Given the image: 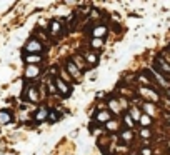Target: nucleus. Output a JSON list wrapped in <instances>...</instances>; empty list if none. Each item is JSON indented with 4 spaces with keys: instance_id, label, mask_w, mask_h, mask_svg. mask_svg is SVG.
<instances>
[{
    "instance_id": "f257e3e1",
    "label": "nucleus",
    "mask_w": 170,
    "mask_h": 155,
    "mask_svg": "<svg viewBox=\"0 0 170 155\" xmlns=\"http://www.w3.org/2000/svg\"><path fill=\"white\" fill-rule=\"evenodd\" d=\"M43 50V45L38 40H35V38H30V40L27 42V45H25V52L27 54H40V52Z\"/></svg>"
},
{
    "instance_id": "f03ea898",
    "label": "nucleus",
    "mask_w": 170,
    "mask_h": 155,
    "mask_svg": "<svg viewBox=\"0 0 170 155\" xmlns=\"http://www.w3.org/2000/svg\"><path fill=\"white\" fill-rule=\"evenodd\" d=\"M110 119H112V115H110V112H107V110H102V112H99L95 117V120L99 124H109Z\"/></svg>"
},
{
    "instance_id": "7ed1b4c3",
    "label": "nucleus",
    "mask_w": 170,
    "mask_h": 155,
    "mask_svg": "<svg viewBox=\"0 0 170 155\" xmlns=\"http://www.w3.org/2000/svg\"><path fill=\"white\" fill-rule=\"evenodd\" d=\"M55 84H57V89H59L64 95H69V94H70V87L67 85L62 79H55Z\"/></svg>"
},
{
    "instance_id": "20e7f679",
    "label": "nucleus",
    "mask_w": 170,
    "mask_h": 155,
    "mask_svg": "<svg viewBox=\"0 0 170 155\" xmlns=\"http://www.w3.org/2000/svg\"><path fill=\"white\" fill-rule=\"evenodd\" d=\"M23 60H25L27 64H40L42 57L37 55V54H27V55H23Z\"/></svg>"
},
{
    "instance_id": "39448f33",
    "label": "nucleus",
    "mask_w": 170,
    "mask_h": 155,
    "mask_svg": "<svg viewBox=\"0 0 170 155\" xmlns=\"http://www.w3.org/2000/svg\"><path fill=\"white\" fill-rule=\"evenodd\" d=\"M45 119H48V110H47L45 107H40V109L35 112V120L42 122V120H45Z\"/></svg>"
},
{
    "instance_id": "423d86ee",
    "label": "nucleus",
    "mask_w": 170,
    "mask_h": 155,
    "mask_svg": "<svg viewBox=\"0 0 170 155\" xmlns=\"http://www.w3.org/2000/svg\"><path fill=\"white\" fill-rule=\"evenodd\" d=\"M38 72H40V69H38L37 65H27V79H32V77H35Z\"/></svg>"
},
{
    "instance_id": "0eeeda50",
    "label": "nucleus",
    "mask_w": 170,
    "mask_h": 155,
    "mask_svg": "<svg viewBox=\"0 0 170 155\" xmlns=\"http://www.w3.org/2000/svg\"><path fill=\"white\" fill-rule=\"evenodd\" d=\"M65 65H67V70H69L72 75H75V77H80V70L77 69V65L74 64V62H67Z\"/></svg>"
},
{
    "instance_id": "6e6552de",
    "label": "nucleus",
    "mask_w": 170,
    "mask_h": 155,
    "mask_svg": "<svg viewBox=\"0 0 170 155\" xmlns=\"http://www.w3.org/2000/svg\"><path fill=\"white\" fill-rule=\"evenodd\" d=\"M12 119L10 112H7V110H0V124H8Z\"/></svg>"
},
{
    "instance_id": "1a4fd4ad",
    "label": "nucleus",
    "mask_w": 170,
    "mask_h": 155,
    "mask_svg": "<svg viewBox=\"0 0 170 155\" xmlns=\"http://www.w3.org/2000/svg\"><path fill=\"white\" fill-rule=\"evenodd\" d=\"M74 64L77 65V69H79V70L84 69V67L87 65L85 60H84V57H80V55H75V57H74Z\"/></svg>"
},
{
    "instance_id": "9d476101",
    "label": "nucleus",
    "mask_w": 170,
    "mask_h": 155,
    "mask_svg": "<svg viewBox=\"0 0 170 155\" xmlns=\"http://www.w3.org/2000/svg\"><path fill=\"white\" fill-rule=\"evenodd\" d=\"M48 28H50V33H52V35H59V33H60V23H59V22H52Z\"/></svg>"
},
{
    "instance_id": "9b49d317",
    "label": "nucleus",
    "mask_w": 170,
    "mask_h": 155,
    "mask_svg": "<svg viewBox=\"0 0 170 155\" xmlns=\"http://www.w3.org/2000/svg\"><path fill=\"white\" fill-rule=\"evenodd\" d=\"M157 67H158V69H162L163 72H167V74H170V65H168V64H165L162 59H158V60H157Z\"/></svg>"
},
{
    "instance_id": "f8f14e48",
    "label": "nucleus",
    "mask_w": 170,
    "mask_h": 155,
    "mask_svg": "<svg viewBox=\"0 0 170 155\" xmlns=\"http://www.w3.org/2000/svg\"><path fill=\"white\" fill-rule=\"evenodd\" d=\"M85 59H87L89 64H97V62H99V57H97L95 54H92V52H89V54L85 55Z\"/></svg>"
},
{
    "instance_id": "ddd939ff",
    "label": "nucleus",
    "mask_w": 170,
    "mask_h": 155,
    "mask_svg": "<svg viewBox=\"0 0 170 155\" xmlns=\"http://www.w3.org/2000/svg\"><path fill=\"white\" fill-rule=\"evenodd\" d=\"M27 97H28V99H30V100H33V102H35V100H38V95H37V89H30V90L27 92Z\"/></svg>"
},
{
    "instance_id": "4468645a",
    "label": "nucleus",
    "mask_w": 170,
    "mask_h": 155,
    "mask_svg": "<svg viewBox=\"0 0 170 155\" xmlns=\"http://www.w3.org/2000/svg\"><path fill=\"white\" fill-rule=\"evenodd\" d=\"M105 32H107V27H97L94 30V35H95V38H100V35L105 33Z\"/></svg>"
},
{
    "instance_id": "2eb2a0df",
    "label": "nucleus",
    "mask_w": 170,
    "mask_h": 155,
    "mask_svg": "<svg viewBox=\"0 0 170 155\" xmlns=\"http://www.w3.org/2000/svg\"><path fill=\"white\" fill-rule=\"evenodd\" d=\"M138 122L142 124V125H147V127H148V125L152 124V120H150V115H142V117H140V120H138Z\"/></svg>"
},
{
    "instance_id": "dca6fc26",
    "label": "nucleus",
    "mask_w": 170,
    "mask_h": 155,
    "mask_svg": "<svg viewBox=\"0 0 170 155\" xmlns=\"http://www.w3.org/2000/svg\"><path fill=\"white\" fill-rule=\"evenodd\" d=\"M142 92V95H145V97H150V99H153V100H157V95L155 94H152V90H147V89H142L140 90Z\"/></svg>"
},
{
    "instance_id": "f3484780",
    "label": "nucleus",
    "mask_w": 170,
    "mask_h": 155,
    "mask_svg": "<svg viewBox=\"0 0 170 155\" xmlns=\"http://www.w3.org/2000/svg\"><path fill=\"white\" fill-rule=\"evenodd\" d=\"M110 109L114 110V112H120V107H119L117 100H110Z\"/></svg>"
},
{
    "instance_id": "a211bd4d",
    "label": "nucleus",
    "mask_w": 170,
    "mask_h": 155,
    "mask_svg": "<svg viewBox=\"0 0 170 155\" xmlns=\"http://www.w3.org/2000/svg\"><path fill=\"white\" fill-rule=\"evenodd\" d=\"M125 124H127L129 127H134V120H132L130 115H125Z\"/></svg>"
},
{
    "instance_id": "6ab92c4d",
    "label": "nucleus",
    "mask_w": 170,
    "mask_h": 155,
    "mask_svg": "<svg viewBox=\"0 0 170 155\" xmlns=\"http://www.w3.org/2000/svg\"><path fill=\"white\" fill-rule=\"evenodd\" d=\"M143 109H145V112H148L150 115L153 114V107H152V104H145V107H143Z\"/></svg>"
},
{
    "instance_id": "aec40b11",
    "label": "nucleus",
    "mask_w": 170,
    "mask_h": 155,
    "mask_svg": "<svg viewBox=\"0 0 170 155\" xmlns=\"http://www.w3.org/2000/svg\"><path fill=\"white\" fill-rule=\"evenodd\" d=\"M102 45V38H94L92 40V47H100Z\"/></svg>"
},
{
    "instance_id": "412c9836",
    "label": "nucleus",
    "mask_w": 170,
    "mask_h": 155,
    "mask_svg": "<svg viewBox=\"0 0 170 155\" xmlns=\"http://www.w3.org/2000/svg\"><path fill=\"white\" fill-rule=\"evenodd\" d=\"M132 115H134V119H135V120H140V114H138V110H137V109H134V110H132Z\"/></svg>"
},
{
    "instance_id": "4be33fe9",
    "label": "nucleus",
    "mask_w": 170,
    "mask_h": 155,
    "mask_svg": "<svg viewBox=\"0 0 170 155\" xmlns=\"http://www.w3.org/2000/svg\"><path fill=\"white\" fill-rule=\"evenodd\" d=\"M48 119H50L52 122H55V120H59V119H57V114H55V112H50V114H48Z\"/></svg>"
},
{
    "instance_id": "5701e85b",
    "label": "nucleus",
    "mask_w": 170,
    "mask_h": 155,
    "mask_svg": "<svg viewBox=\"0 0 170 155\" xmlns=\"http://www.w3.org/2000/svg\"><path fill=\"white\" fill-rule=\"evenodd\" d=\"M142 137H150V132L148 130H142Z\"/></svg>"
},
{
    "instance_id": "b1692460",
    "label": "nucleus",
    "mask_w": 170,
    "mask_h": 155,
    "mask_svg": "<svg viewBox=\"0 0 170 155\" xmlns=\"http://www.w3.org/2000/svg\"><path fill=\"white\" fill-rule=\"evenodd\" d=\"M122 137L129 140V138H132V133H122Z\"/></svg>"
},
{
    "instance_id": "393cba45",
    "label": "nucleus",
    "mask_w": 170,
    "mask_h": 155,
    "mask_svg": "<svg viewBox=\"0 0 170 155\" xmlns=\"http://www.w3.org/2000/svg\"><path fill=\"white\" fill-rule=\"evenodd\" d=\"M142 153H143V155H150V150H148V148H143Z\"/></svg>"
},
{
    "instance_id": "a878e982",
    "label": "nucleus",
    "mask_w": 170,
    "mask_h": 155,
    "mask_svg": "<svg viewBox=\"0 0 170 155\" xmlns=\"http://www.w3.org/2000/svg\"><path fill=\"white\" fill-rule=\"evenodd\" d=\"M168 120H170V117H168Z\"/></svg>"
}]
</instances>
